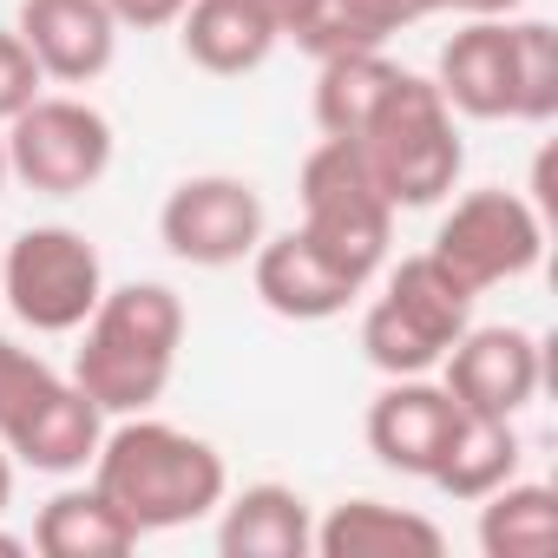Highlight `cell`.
I'll return each instance as SVG.
<instances>
[{
  "mask_svg": "<svg viewBox=\"0 0 558 558\" xmlns=\"http://www.w3.org/2000/svg\"><path fill=\"white\" fill-rule=\"evenodd\" d=\"M93 486L145 538V532H171V525L217 512L230 493V473L210 440H197L171 421H151V414H119V427H106V440L93 453Z\"/></svg>",
  "mask_w": 558,
  "mask_h": 558,
  "instance_id": "6da1fadb",
  "label": "cell"
},
{
  "mask_svg": "<svg viewBox=\"0 0 558 558\" xmlns=\"http://www.w3.org/2000/svg\"><path fill=\"white\" fill-rule=\"evenodd\" d=\"M184 303L165 283H119L99 296V310L80 323L73 381L99 401V414H151L178 375L184 349Z\"/></svg>",
  "mask_w": 558,
  "mask_h": 558,
  "instance_id": "7a4b0ae2",
  "label": "cell"
},
{
  "mask_svg": "<svg viewBox=\"0 0 558 558\" xmlns=\"http://www.w3.org/2000/svg\"><path fill=\"white\" fill-rule=\"evenodd\" d=\"M375 184L388 191L395 210H427L440 204L460 171H466V145H460V125H453V106L440 99L434 80L421 73H401L388 106L368 119V132L355 138Z\"/></svg>",
  "mask_w": 558,
  "mask_h": 558,
  "instance_id": "3957f363",
  "label": "cell"
},
{
  "mask_svg": "<svg viewBox=\"0 0 558 558\" xmlns=\"http://www.w3.org/2000/svg\"><path fill=\"white\" fill-rule=\"evenodd\" d=\"M466 323H473V290L460 283L434 250H421V256H408L388 276V290L368 303V316H362V355L388 381L395 375H434L440 355L466 336Z\"/></svg>",
  "mask_w": 558,
  "mask_h": 558,
  "instance_id": "277c9868",
  "label": "cell"
},
{
  "mask_svg": "<svg viewBox=\"0 0 558 558\" xmlns=\"http://www.w3.org/2000/svg\"><path fill=\"white\" fill-rule=\"evenodd\" d=\"M296 197H303V236L316 250H329L349 276H368L388 263V243H395V204L388 191L375 184L368 158L355 138H323L310 158H303V178H296Z\"/></svg>",
  "mask_w": 558,
  "mask_h": 558,
  "instance_id": "5b68a950",
  "label": "cell"
},
{
  "mask_svg": "<svg viewBox=\"0 0 558 558\" xmlns=\"http://www.w3.org/2000/svg\"><path fill=\"white\" fill-rule=\"evenodd\" d=\"M106 296V263L93 236L66 223H34L0 256V303H8L34 336H73Z\"/></svg>",
  "mask_w": 558,
  "mask_h": 558,
  "instance_id": "8992f818",
  "label": "cell"
},
{
  "mask_svg": "<svg viewBox=\"0 0 558 558\" xmlns=\"http://www.w3.org/2000/svg\"><path fill=\"white\" fill-rule=\"evenodd\" d=\"M8 178L40 197H80L112 171V119L86 99H34L8 125Z\"/></svg>",
  "mask_w": 558,
  "mask_h": 558,
  "instance_id": "52a82bcc",
  "label": "cell"
},
{
  "mask_svg": "<svg viewBox=\"0 0 558 558\" xmlns=\"http://www.w3.org/2000/svg\"><path fill=\"white\" fill-rule=\"evenodd\" d=\"M434 256L460 276L473 296H486L493 283H519V276L538 269V256H545V217L519 191H466L440 217Z\"/></svg>",
  "mask_w": 558,
  "mask_h": 558,
  "instance_id": "ba28073f",
  "label": "cell"
},
{
  "mask_svg": "<svg viewBox=\"0 0 558 558\" xmlns=\"http://www.w3.org/2000/svg\"><path fill=\"white\" fill-rule=\"evenodd\" d=\"M263 236H269L263 197L250 178H230V171H197V178L171 184V197L158 210V243L191 269H230Z\"/></svg>",
  "mask_w": 558,
  "mask_h": 558,
  "instance_id": "9c48e42d",
  "label": "cell"
},
{
  "mask_svg": "<svg viewBox=\"0 0 558 558\" xmlns=\"http://www.w3.org/2000/svg\"><path fill=\"white\" fill-rule=\"evenodd\" d=\"M440 388L453 395L460 414H499V421H519L538 388H545V349L532 329H512V323H493V329H473L440 355Z\"/></svg>",
  "mask_w": 558,
  "mask_h": 558,
  "instance_id": "30bf717a",
  "label": "cell"
},
{
  "mask_svg": "<svg viewBox=\"0 0 558 558\" xmlns=\"http://www.w3.org/2000/svg\"><path fill=\"white\" fill-rule=\"evenodd\" d=\"M250 276H256V296L269 316L283 323H329L342 316L368 283L349 276L329 250H316L303 230H283V236H263L250 250Z\"/></svg>",
  "mask_w": 558,
  "mask_h": 558,
  "instance_id": "8fae6325",
  "label": "cell"
},
{
  "mask_svg": "<svg viewBox=\"0 0 558 558\" xmlns=\"http://www.w3.org/2000/svg\"><path fill=\"white\" fill-rule=\"evenodd\" d=\"M460 427V408L440 381L427 375H395L375 401H368V453L388 466V473H408V480H434L447 440Z\"/></svg>",
  "mask_w": 558,
  "mask_h": 558,
  "instance_id": "7c38bea8",
  "label": "cell"
},
{
  "mask_svg": "<svg viewBox=\"0 0 558 558\" xmlns=\"http://www.w3.org/2000/svg\"><path fill=\"white\" fill-rule=\"evenodd\" d=\"M99 440H106V414L73 375H53L14 414V427L0 434V447H8L21 466H34V473H86Z\"/></svg>",
  "mask_w": 558,
  "mask_h": 558,
  "instance_id": "4fadbf2b",
  "label": "cell"
},
{
  "mask_svg": "<svg viewBox=\"0 0 558 558\" xmlns=\"http://www.w3.org/2000/svg\"><path fill=\"white\" fill-rule=\"evenodd\" d=\"M14 34L60 86H93L119 53V21L106 14V0H21Z\"/></svg>",
  "mask_w": 558,
  "mask_h": 558,
  "instance_id": "5bb4252c",
  "label": "cell"
},
{
  "mask_svg": "<svg viewBox=\"0 0 558 558\" xmlns=\"http://www.w3.org/2000/svg\"><path fill=\"white\" fill-rule=\"evenodd\" d=\"M434 86L460 119H512V21H466L440 47Z\"/></svg>",
  "mask_w": 558,
  "mask_h": 558,
  "instance_id": "9a60e30c",
  "label": "cell"
},
{
  "mask_svg": "<svg viewBox=\"0 0 558 558\" xmlns=\"http://www.w3.org/2000/svg\"><path fill=\"white\" fill-rule=\"evenodd\" d=\"M217 551L223 558H310L316 551V512H310V499L296 486L256 480L236 499L223 493Z\"/></svg>",
  "mask_w": 558,
  "mask_h": 558,
  "instance_id": "2e32d148",
  "label": "cell"
},
{
  "mask_svg": "<svg viewBox=\"0 0 558 558\" xmlns=\"http://www.w3.org/2000/svg\"><path fill=\"white\" fill-rule=\"evenodd\" d=\"M316 551L323 558H440L447 532L427 512L388 506V499H342L329 519H316Z\"/></svg>",
  "mask_w": 558,
  "mask_h": 558,
  "instance_id": "e0dca14e",
  "label": "cell"
},
{
  "mask_svg": "<svg viewBox=\"0 0 558 558\" xmlns=\"http://www.w3.org/2000/svg\"><path fill=\"white\" fill-rule=\"evenodd\" d=\"M178 40H184V60L217 73V80L256 73L276 53V34H269V21L250 8V0H191V8L178 14Z\"/></svg>",
  "mask_w": 558,
  "mask_h": 558,
  "instance_id": "ac0fdd59",
  "label": "cell"
},
{
  "mask_svg": "<svg viewBox=\"0 0 558 558\" xmlns=\"http://www.w3.org/2000/svg\"><path fill=\"white\" fill-rule=\"evenodd\" d=\"M132 545H138V525L99 486H66L34 519V551L47 558H125Z\"/></svg>",
  "mask_w": 558,
  "mask_h": 558,
  "instance_id": "d6986e66",
  "label": "cell"
},
{
  "mask_svg": "<svg viewBox=\"0 0 558 558\" xmlns=\"http://www.w3.org/2000/svg\"><path fill=\"white\" fill-rule=\"evenodd\" d=\"M395 80H401V66L381 47L329 53L323 73H316V125H323V138H362L368 119L388 106Z\"/></svg>",
  "mask_w": 558,
  "mask_h": 558,
  "instance_id": "ffe728a7",
  "label": "cell"
},
{
  "mask_svg": "<svg viewBox=\"0 0 558 558\" xmlns=\"http://www.w3.org/2000/svg\"><path fill=\"white\" fill-rule=\"evenodd\" d=\"M512 473H519V427L499 421V414H460V427H453V440H447V453H440L427 486H440L447 499L473 506L493 486H506Z\"/></svg>",
  "mask_w": 558,
  "mask_h": 558,
  "instance_id": "44dd1931",
  "label": "cell"
},
{
  "mask_svg": "<svg viewBox=\"0 0 558 558\" xmlns=\"http://www.w3.org/2000/svg\"><path fill=\"white\" fill-rule=\"evenodd\" d=\"M480 506V551L486 558H545L558 545V493L538 480H506Z\"/></svg>",
  "mask_w": 558,
  "mask_h": 558,
  "instance_id": "7402d4cb",
  "label": "cell"
},
{
  "mask_svg": "<svg viewBox=\"0 0 558 558\" xmlns=\"http://www.w3.org/2000/svg\"><path fill=\"white\" fill-rule=\"evenodd\" d=\"M512 119L545 125L558 112V27L551 21H512Z\"/></svg>",
  "mask_w": 558,
  "mask_h": 558,
  "instance_id": "603a6c76",
  "label": "cell"
},
{
  "mask_svg": "<svg viewBox=\"0 0 558 558\" xmlns=\"http://www.w3.org/2000/svg\"><path fill=\"white\" fill-rule=\"evenodd\" d=\"M427 14H434V0H329V27H323L316 60L349 53V47H388L401 27H414Z\"/></svg>",
  "mask_w": 558,
  "mask_h": 558,
  "instance_id": "cb8c5ba5",
  "label": "cell"
},
{
  "mask_svg": "<svg viewBox=\"0 0 558 558\" xmlns=\"http://www.w3.org/2000/svg\"><path fill=\"white\" fill-rule=\"evenodd\" d=\"M47 381H53V368H47L34 349H21L14 336H0V434L14 427V414H21Z\"/></svg>",
  "mask_w": 558,
  "mask_h": 558,
  "instance_id": "d4e9b609",
  "label": "cell"
},
{
  "mask_svg": "<svg viewBox=\"0 0 558 558\" xmlns=\"http://www.w3.org/2000/svg\"><path fill=\"white\" fill-rule=\"evenodd\" d=\"M40 80H47V73H40V60L27 53V40H21L14 27H0V125L40 99Z\"/></svg>",
  "mask_w": 558,
  "mask_h": 558,
  "instance_id": "484cf974",
  "label": "cell"
},
{
  "mask_svg": "<svg viewBox=\"0 0 558 558\" xmlns=\"http://www.w3.org/2000/svg\"><path fill=\"white\" fill-rule=\"evenodd\" d=\"M250 8L269 21L276 40H296L303 53L323 47V27H329V0H250Z\"/></svg>",
  "mask_w": 558,
  "mask_h": 558,
  "instance_id": "4316f807",
  "label": "cell"
},
{
  "mask_svg": "<svg viewBox=\"0 0 558 558\" xmlns=\"http://www.w3.org/2000/svg\"><path fill=\"white\" fill-rule=\"evenodd\" d=\"M184 8H191V0H106V14H112L119 27H138V34H151V27H178Z\"/></svg>",
  "mask_w": 558,
  "mask_h": 558,
  "instance_id": "83f0119b",
  "label": "cell"
},
{
  "mask_svg": "<svg viewBox=\"0 0 558 558\" xmlns=\"http://www.w3.org/2000/svg\"><path fill=\"white\" fill-rule=\"evenodd\" d=\"M440 8H453V14H466V21H506L519 0H434V14Z\"/></svg>",
  "mask_w": 558,
  "mask_h": 558,
  "instance_id": "f1b7e54d",
  "label": "cell"
},
{
  "mask_svg": "<svg viewBox=\"0 0 558 558\" xmlns=\"http://www.w3.org/2000/svg\"><path fill=\"white\" fill-rule=\"evenodd\" d=\"M8 499H14V453L0 447V512H8Z\"/></svg>",
  "mask_w": 558,
  "mask_h": 558,
  "instance_id": "f546056e",
  "label": "cell"
},
{
  "mask_svg": "<svg viewBox=\"0 0 558 558\" xmlns=\"http://www.w3.org/2000/svg\"><path fill=\"white\" fill-rule=\"evenodd\" d=\"M21 551H34V538H21V532H0V558H21Z\"/></svg>",
  "mask_w": 558,
  "mask_h": 558,
  "instance_id": "4dcf8cb0",
  "label": "cell"
},
{
  "mask_svg": "<svg viewBox=\"0 0 558 558\" xmlns=\"http://www.w3.org/2000/svg\"><path fill=\"white\" fill-rule=\"evenodd\" d=\"M0 184H8V132H0Z\"/></svg>",
  "mask_w": 558,
  "mask_h": 558,
  "instance_id": "1f68e13d",
  "label": "cell"
}]
</instances>
